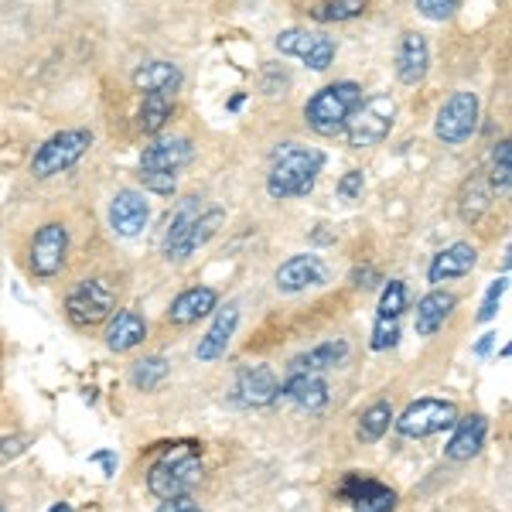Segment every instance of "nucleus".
Listing matches in <instances>:
<instances>
[{"label":"nucleus","mask_w":512,"mask_h":512,"mask_svg":"<svg viewBox=\"0 0 512 512\" xmlns=\"http://www.w3.org/2000/svg\"><path fill=\"white\" fill-rule=\"evenodd\" d=\"M321 164L325 154L315 147H301V144H280L274 151V164H270V178H267V192L270 198H304L311 195L315 181L321 175Z\"/></svg>","instance_id":"f257e3e1"},{"label":"nucleus","mask_w":512,"mask_h":512,"mask_svg":"<svg viewBox=\"0 0 512 512\" xmlns=\"http://www.w3.org/2000/svg\"><path fill=\"white\" fill-rule=\"evenodd\" d=\"M222 222V209H209L202 212L198 198H185L181 209L171 219L168 233H164V256L168 260H188L198 246H205L212 236H216Z\"/></svg>","instance_id":"f03ea898"},{"label":"nucleus","mask_w":512,"mask_h":512,"mask_svg":"<svg viewBox=\"0 0 512 512\" xmlns=\"http://www.w3.org/2000/svg\"><path fill=\"white\" fill-rule=\"evenodd\" d=\"M198 478H202V461H198L195 444H175L147 472V489L158 499H178V495H188L195 489Z\"/></svg>","instance_id":"7ed1b4c3"},{"label":"nucleus","mask_w":512,"mask_h":512,"mask_svg":"<svg viewBox=\"0 0 512 512\" xmlns=\"http://www.w3.org/2000/svg\"><path fill=\"white\" fill-rule=\"evenodd\" d=\"M362 103V89L355 82H332V86L318 89L304 106L308 127L321 137H335L345 130V123L355 113V106Z\"/></svg>","instance_id":"20e7f679"},{"label":"nucleus","mask_w":512,"mask_h":512,"mask_svg":"<svg viewBox=\"0 0 512 512\" xmlns=\"http://www.w3.org/2000/svg\"><path fill=\"white\" fill-rule=\"evenodd\" d=\"M113 304H117V291H113L110 280L103 277L79 280L69 291V297H65V315H69L72 325L93 328L113 315Z\"/></svg>","instance_id":"39448f33"},{"label":"nucleus","mask_w":512,"mask_h":512,"mask_svg":"<svg viewBox=\"0 0 512 512\" xmlns=\"http://www.w3.org/2000/svg\"><path fill=\"white\" fill-rule=\"evenodd\" d=\"M396 120V103L386 93L369 96L366 103L355 106V113L345 123V137L349 147H373L379 140H386V134L393 130Z\"/></svg>","instance_id":"423d86ee"},{"label":"nucleus","mask_w":512,"mask_h":512,"mask_svg":"<svg viewBox=\"0 0 512 512\" xmlns=\"http://www.w3.org/2000/svg\"><path fill=\"white\" fill-rule=\"evenodd\" d=\"M89 147H93V134H89V130H62V134L48 137L35 151V158H31V175L52 178V175H59V171H69Z\"/></svg>","instance_id":"0eeeda50"},{"label":"nucleus","mask_w":512,"mask_h":512,"mask_svg":"<svg viewBox=\"0 0 512 512\" xmlns=\"http://www.w3.org/2000/svg\"><path fill=\"white\" fill-rule=\"evenodd\" d=\"M454 420H458V410L451 400H417L400 414L396 431L403 437H431L444 427H454Z\"/></svg>","instance_id":"6e6552de"},{"label":"nucleus","mask_w":512,"mask_h":512,"mask_svg":"<svg viewBox=\"0 0 512 512\" xmlns=\"http://www.w3.org/2000/svg\"><path fill=\"white\" fill-rule=\"evenodd\" d=\"M478 127V96L475 93H454L448 103L441 106L434 120V134L444 144H465Z\"/></svg>","instance_id":"1a4fd4ad"},{"label":"nucleus","mask_w":512,"mask_h":512,"mask_svg":"<svg viewBox=\"0 0 512 512\" xmlns=\"http://www.w3.org/2000/svg\"><path fill=\"white\" fill-rule=\"evenodd\" d=\"M277 52L308 62L315 72H325L335 62V41L328 35H318V31L291 28L284 35H277Z\"/></svg>","instance_id":"9d476101"},{"label":"nucleus","mask_w":512,"mask_h":512,"mask_svg":"<svg viewBox=\"0 0 512 512\" xmlns=\"http://www.w3.org/2000/svg\"><path fill=\"white\" fill-rule=\"evenodd\" d=\"M65 253H69V233L59 222H48L31 239V270L38 277H55L65 267Z\"/></svg>","instance_id":"9b49d317"},{"label":"nucleus","mask_w":512,"mask_h":512,"mask_svg":"<svg viewBox=\"0 0 512 512\" xmlns=\"http://www.w3.org/2000/svg\"><path fill=\"white\" fill-rule=\"evenodd\" d=\"M147 219H151V205H147V198L134 192V188H123V192L113 195L110 202V226L113 233L123 236V239H134L144 233Z\"/></svg>","instance_id":"f8f14e48"},{"label":"nucleus","mask_w":512,"mask_h":512,"mask_svg":"<svg viewBox=\"0 0 512 512\" xmlns=\"http://www.w3.org/2000/svg\"><path fill=\"white\" fill-rule=\"evenodd\" d=\"M325 277H328V270H325V263H321L318 256L297 253L287 263H280V270H277V291H284V294L308 291V287L325 284Z\"/></svg>","instance_id":"ddd939ff"},{"label":"nucleus","mask_w":512,"mask_h":512,"mask_svg":"<svg viewBox=\"0 0 512 512\" xmlns=\"http://www.w3.org/2000/svg\"><path fill=\"white\" fill-rule=\"evenodd\" d=\"M195 158V147L188 137H171V140H154L151 147H144L140 154V171H171L185 168Z\"/></svg>","instance_id":"4468645a"},{"label":"nucleus","mask_w":512,"mask_h":512,"mask_svg":"<svg viewBox=\"0 0 512 512\" xmlns=\"http://www.w3.org/2000/svg\"><path fill=\"white\" fill-rule=\"evenodd\" d=\"M236 393L246 407H267L277 400L280 383L270 366H243L236 373Z\"/></svg>","instance_id":"2eb2a0df"},{"label":"nucleus","mask_w":512,"mask_h":512,"mask_svg":"<svg viewBox=\"0 0 512 512\" xmlns=\"http://www.w3.org/2000/svg\"><path fill=\"white\" fill-rule=\"evenodd\" d=\"M427 65H431V48H427L424 35L407 31L400 38V48H396V79L403 86H417L427 76Z\"/></svg>","instance_id":"dca6fc26"},{"label":"nucleus","mask_w":512,"mask_h":512,"mask_svg":"<svg viewBox=\"0 0 512 512\" xmlns=\"http://www.w3.org/2000/svg\"><path fill=\"white\" fill-rule=\"evenodd\" d=\"M478 253L472 243H451L448 250H441L434 256L431 270H427V277H431V284H444V280H458L465 274H472Z\"/></svg>","instance_id":"f3484780"},{"label":"nucleus","mask_w":512,"mask_h":512,"mask_svg":"<svg viewBox=\"0 0 512 512\" xmlns=\"http://www.w3.org/2000/svg\"><path fill=\"white\" fill-rule=\"evenodd\" d=\"M277 396H287V400L297 403L301 410L315 414V410H321L328 403V386H325V379H321V373H291Z\"/></svg>","instance_id":"a211bd4d"},{"label":"nucleus","mask_w":512,"mask_h":512,"mask_svg":"<svg viewBox=\"0 0 512 512\" xmlns=\"http://www.w3.org/2000/svg\"><path fill=\"white\" fill-rule=\"evenodd\" d=\"M485 431H489V424H485L482 414H468V417L454 420V434L448 441V458L451 461H472L475 454L482 451Z\"/></svg>","instance_id":"6ab92c4d"},{"label":"nucleus","mask_w":512,"mask_h":512,"mask_svg":"<svg viewBox=\"0 0 512 512\" xmlns=\"http://www.w3.org/2000/svg\"><path fill=\"white\" fill-rule=\"evenodd\" d=\"M236 325H239V304H226V308L216 315V321H212V328L205 332V338L198 342V349H195L198 359L212 362V359H219V355H226Z\"/></svg>","instance_id":"aec40b11"},{"label":"nucleus","mask_w":512,"mask_h":512,"mask_svg":"<svg viewBox=\"0 0 512 512\" xmlns=\"http://www.w3.org/2000/svg\"><path fill=\"white\" fill-rule=\"evenodd\" d=\"M216 304H219V294L212 291V287H188V291H181L175 297L168 318L175 321V325H192V321L212 315Z\"/></svg>","instance_id":"412c9836"},{"label":"nucleus","mask_w":512,"mask_h":512,"mask_svg":"<svg viewBox=\"0 0 512 512\" xmlns=\"http://www.w3.org/2000/svg\"><path fill=\"white\" fill-rule=\"evenodd\" d=\"M454 294L448 291H431L427 297H420L417 301V311H414V328L420 338H431L437 328H444V321L454 311Z\"/></svg>","instance_id":"4be33fe9"},{"label":"nucleus","mask_w":512,"mask_h":512,"mask_svg":"<svg viewBox=\"0 0 512 512\" xmlns=\"http://www.w3.org/2000/svg\"><path fill=\"white\" fill-rule=\"evenodd\" d=\"M134 86L140 89V93L171 96L181 86V69L175 62H147L134 72Z\"/></svg>","instance_id":"5701e85b"},{"label":"nucleus","mask_w":512,"mask_h":512,"mask_svg":"<svg viewBox=\"0 0 512 512\" xmlns=\"http://www.w3.org/2000/svg\"><path fill=\"white\" fill-rule=\"evenodd\" d=\"M144 338H147V325L137 311H120V315H113L110 328H106V345H110L113 352L137 349Z\"/></svg>","instance_id":"b1692460"},{"label":"nucleus","mask_w":512,"mask_h":512,"mask_svg":"<svg viewBox=\"0 0 512 512\" xmlns=\"http://www.w3.org/2000/svg\"><path fill=\"white\" fill-rule=\"evenodd\" d=\"M349 359V342L335 338V342H325L318 349L304 352L301 359L291 362V373H325V369H335Z\"/></svg>","instance_id":"393cba45"},{"label":"nucleus","mask_w":512,"mask_h":512,"mask_svg":"<svg viewBox=\"0 0 512 512\" xmlns=\"http://www.w3.org/2000/svg\"><path fill=\"white\" fill-rule=\"evenodd\" d=\"M390 424H393V407L386 400H379L359 417V431H355V434H359L362 444H376L379 437L390 431Z\"/></svg>","instance_id":"a878e982"},{"label":"nucleus","mask_w":512,"mask_h":512,"mask_svg":"<svg viewBox=\"0 0 512 512\" xmlns=\"http://www.w3.org/2000/svg\"><path fill=\"white\" fill-rule=\"evenodd\" d=\"M355 512H393L396 509V492L379 485L376 478H369L366 485L359 489V495L352 499Z\"/></svg>","instance_id":"bb28decb"},{"label":"nucleus","mask_w":512,"mask_h":512,"mask_svg":"<svg viewBox=\"0 0 512 512\" xmlns=\"http://www.w3.org/2000/svg\"><path fill=\"white\" fill-rule=\"evenodd\" d=\"M171 96H161V93H147L144 96V106H140V130L144 134H161L164 123L171 120Z\"/></svg>","instance_id":"cd10ccee"},{"label":"nucleus","mask_w":512,"mask_h":512,"mask_svg":"<svg viewBox=\"0 0 512 512\" xmlns=\"http://www.w3.org/2000/svg\"><path fill=\"white\" fill-rule=\"evenodd\" d=\"M164 376H168V359H161V355H147V359L134 362V369H130V379H134L137 390L151 393L158 390L164 383Z\"/></svg>","instance_id":"c85d7f7f"},{"label":"nucleus","mask_w":512,"mask_h":512,"mask_svg":"<svg viewBox=\"0 0 512 512\" xmlns=\"http://www.w3.org/2000/svg\"><path fill=\"white\" fill-rule=\"evenodd\" d=\"M366 11V0H325L311 11L315 21H352Z\"/></svg>","instance_id":"c756f323"},{"label":"nucleus","mask_w":512,"mask_h":512,"mask_svg":"<svg viewBox=\"0 0 512 512\" xmlns=\"http://www.w3.org/2000/svg\"><path fill=\"white\" fill-rule=\"evenodd\" d=\"M485 209H489V188H485L482 178H472L465 188V195H461V219L478 222Z\"/></svg>","instance_id":"7c9ffc66"},{"label":"nucleus","mask_w":512,"mask_h":512,"mask_svg":"<svg viewBox=\"0 0 512 512\" xmlns=\"http://www.w3.org/2000/svg\"><path fill=\"white\" fill-rule=\"evenodd\" d=\"M509 185H512V144L502 140L492 154V188H499L502 195H509Z\"/></svg>","instance_id":"2f4dec72"},{"label":"nucleus","mask_w":512,"mask_h":512,"mask_svg":"<svg viewBox=\"0 0 512 512\" xmlns=\"http://www.w3.org/2000/svg\"><path fill=\"white\" fill-rule=\"evenodd\" d=\"M403 311H407V284L390 280L383 297H379V318H400Z\"/></svg>","instance_id":"473e14b6"},{"label":"nucleus","mask_w":512,"mask_h":512,"mask_svg":"<svg viewBox=\"0 0 512 512\" xmlns=\"http://www.w3.org/2000/svg\"><path fill=\"white\" fill-rule=\"evenodd\" d=\"M400 342V328H396V318H376V328H373V349L383 352V349H393Z\"/></svg>","instance_id":"72a5a7b5"},{"label":"nucleus","mask_w":512,"mask_h":512,"mask_svg":"<svg viewBox=\"0 0 512 512\" xmlns=\"http://www.w3.org/2000/svg\"><path fill=\"white\" fill-rule=\"evenodd\" d=\"M140 181L158 195H175L178 188V175H171V171H140Z\"/></svg>","instance_id":"f704fd0d"},{"label":"nucleus","mask_w":512,"mask_h":512,"mask_svg":"<svg viewBox=\"0 0 512 512\" xmlns=\"http://www.w3.org/2000/svg\"><path fill=\"white\" fill-rule=\"evenodd\" d=\"M461 0H417V11L424 14L427 21H448L454 11H458Z\"/></svg>","instance_id":"c9c22d12"},{"label":"nucleus","mask_w":512,"mask_h":512,"mask_svg":"<svg viewBox=\"0 0 512 512\" xmlns=\"http://www.w3.org/2000/svg\"><path fill=\"white\" fill-rule=\"evenodd\" d=\"M506 287H509V277H499L489 287V294H485V301H482V311H478V321H492L495 318V311H499V301H502V294H506Z\"/></svg>","instance_id":"e433bc0d"},{"label":"nucleus","mask_w":512,"mask_h":512,"mask_svg":"<svg viewBox=\"0 0 512 512\" xmlns=\"http://www.w3.org/2000/svg\"><path fill=\"white\" fill-rule=\"evenodd\" d=\"M362 188H366V178H362V171H349V175H342V181H338V195H342L345 202H355V198H362Z\"/></svg>","instance_id":"4c0bfd02"},{"label":"nucleus","mask_w":512,"mask_h":512,"mask_svg":"<svg viewBox=\"0 0 512 512\" xmlns=\"http://www.w3.org/2000/svg\"><path fill=\"white\" fill-rule=\"evenodd\" d=\"M158 512H202V506H198L192 495H178V499H164Z\"/></svg>","instance_id":"58836bf2"},{"label":"nucleus","mask_w":512,"mask_h":512,"mask_svg":"<svg viewBox=\"0 0 512 512\" xmlns=\"http://www.w3.org/2000/svg\"><path fill=\"white\" fill-rule=\"evenodd\" d=\"M31 444L28 434H14V437H0V454L4 458H14V454H21L24 448Z\"/></svg>","instance_id":"ea45409f"},{"label":"nucleus","mask_w":512,"mask_h":512,"mask_svg":"<svg viewBox=\"0 0 512 512\" xmlns=\"http://www.w3.org/2000/svg\"><path fill=\"white\" fill-rule=\"evenodd\" d=\"M369 482V475H362V472H352V475H345V482H342V489H338V495H342V499H355V495H359V489L362 485Z\"/></svg>","instance_id":"a19ab883"},{"label":"nucleus","mask_w":512,"mask_h":512,"mask_svg":"<svg viewBox=\"0 0 512 512\" xmlns=\"http://www.w3.org/2000/svg\"><path fill=\"white\" fill-rule=\"evenodd\" d=\"M89 461H96V465H103V468H106V475H117V454H113V451H96Z\"/></svg>","instance_id":"79ce46f5"},{"label":"nucleus","mask_w":512,"mask_h":512,"mask_svg":"<svg viewBox=\"0 0 512 512\" xmlns=\"http://www.w3.org/2000/svg\"><path fill=\"white\" fill-rule=\"evenodd\" d=\"M495 338H499V335H492V332H489V335H482V338H478V345H475V352H478V355H489V352H492V345H495Z\"/></svg>","instance_id":"37998d69"},{"label":"nucleus","mask_w":512,"mask_h":512,"mask_svg":"<svg viewBox=\"0 0 512 512\" xmlns=\"http://www.w3.org/2000/svg\"><path fill=\"white\" fill-rule=\"evenodd\" d=\"M352 280H355V287H366V280H376V270H373V267H366V270H355Z\"/></svg>","instance_id":"c03bdc74"},{"label":"nucleus","mask_w":512,"mask_h":512,"mask_svg":"<svg viewBox=\"0 0 512 512\" xmlns=\"http://www.w3.org/2000/svg\"><path fill=\"white\" fill-rule=\"evenodd\" d=\"M48 512H72V506H69V502H59V506H52Z\"/></svg>","instance_id":"a18cd8bd"},{"label":"nucleus","mask_w":512,"mask_h":512,"mask_svg":"<svg viewBox=\"0 0 512 512\" xmlns=\"http://www.w3.org/2000/svg\"><path fill=\"white\" fill-rule=\"evenodd\" d=\"M0 512H4V509H0Z\"/></svg>","instance_id":"49530a36"}]
</instances>
